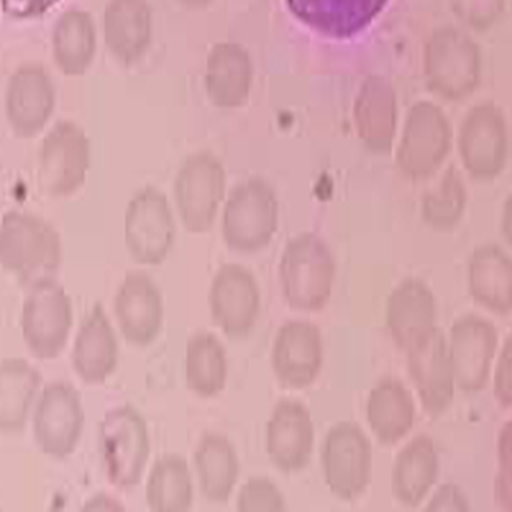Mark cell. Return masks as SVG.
<instances>
[{
    "label": "cell",
    "mask_w": 512,
    "mask_h": 512,
    "mask_svg": "<svg viewBox=\"0 0 512 512\" xmlns=\"http://www.w3.org/2000/svg\"><path fill=\"white\" fill-rule=\"evenodd\" d=\"M42 376L20 357L5 359L0 365V429L7 434L23 431Z\"/></svg>",
    "instance_id": "cell-31"
},
{
    "label": "cell",
    "mask_w": 512,
    "mask_h": 512,
    "mask_svg": "<svg viewBox=\"0 0 512 512\" xmlns=\"http://www.w3.org/2000/svg\"><path fill=\"white\" fill-rule=\"evenodd\" d=\"M104 34L111 52L124 61L140 58L151 37L146 0H111L104 15Z\"/></svg>",
    "instance_id": "cell-30"
},
{
    "label": "cell",
    "mask_w": 512,
    "mask_h": 512,
    "mask_svg": "<svg viewBox=\"0 0 512 512\" xmlns=\"http://www.w3.org/2000/svg\"><path fill=\"white\" fill-rule=\"evenodd\" d=\"M424 84L440 100L463 101L482 79V55L476 40L455 26L432 31L423 53Z\"/></svg>",
    "instance_id": "cell-2"
},
{
    "label": "cell",
    "mask_w": 512,
    "mask_h": 512,
    "mask_svg": "<svg viewBox=\"0 0 512 512\" xmlns=\"http://www.w3.org/2000/svg\"><path fill=\"white\" fill-rule=\"evenodd\" d=\"M352 117L357 136L365 148L375 154H388L399 128L396 88L386 77H367L357 92Z\"/></svg>",
    "instance_id": "cell-20"
},
{
    "label": "cell",
    "mask_w": 512,
    "mask_h": 512,
    "mask_svg": "<svg viewBox=\"0 0 512 512\" xmlns=\"http://www.w3.org/2000/svg\"><path fill=\"white\" fill-rule=\"evenodd\" d=\"M407 368L424 412L444 415L455 397L456 380L447 336L439 327L408 349Z\"/></svg>",
    "instance_id": "cell-16"
},
{
    "label": "cell",
    "mask_w": 512,
    "mask_h": 512,
    "mask_svg": "<svg viewBox=\"0 0 512 512\" xmlns=\"http://www.w3.org/2000/svg\"><path fill=\"white\" fill-rule=\"evenodd\" d=\"M335 276V256L322 237L303 232L288 240L280 256L279 282L290 308L322 311L332 296Z\"/></svg>",
    "instance_id": "cell-1"
},
{
    "label": "cell",
    "mask_w": 512,
    "mask_h": 512,
    "mask_svg": "<svg viewBox=\"0 0 512 512\" xmlns=\"http://www.w3.org/2000/svg\"><path fill=\"white\" fill-rule=\"evenodd\" d=\"M468 292L474 303L496 316L512 312V256L501 245H479L468 261Z\"/></svg>",
    "instance_id": "cell-23"
},
{
    "label": "cell",
    "mask_w": 512,
    "mask_h": 512,
    "mask_svg": "<svg viewBox=\"0 0 512 512\" xmlns=\"http://www.w3.org/2000/svg\"><path fill=\"white\" fill-rule=\"evenodd\" d=\"M415 415L412 392L397 378H383L368 394L365 416L373 436L381 445L391 447L408 436Z\"/></svg>",
    "instance_id": "cell-27"
},
{
    "label": "cell",
    "mask_w": 512,
    "mask_h": 512,
    "mask_svg": "<svg viewBox=\"0 0 512 512\" xmlns=\"http://www.w3.org/2000/svg\"><path fill=\"white\" fill-rule=\"evenodd\" d=\"M55 109V88L44 69L21 68L7 88V119L16 135L31 138L45 127Z\"/></svg>",
    "instance_id": "cell-22"
},
{
    "label": "cell",
    "mask_w": 512,
    "mask_h": 512,
    "mask_svg": "<svg viewBox=\"0 0 512 512\" xmlns=\"http://www.w3.org/2000/svg\"><path fill=\"white\" fill-rule=\"evenodd\" d=\"M228 381V356L212 332H197L186 344V383L197 396L215 397Z\"/></svg>",
    "instance_id": "cell-33"
},
{
    "label": "cell",
    "mask_w": 512,
    "mask_h": 512,
    "mask_svg": "<svg viewBox=\"0 0 512 512\" xmlns=\"http://www.w3.org/2000/svg\"><path fill=\"white\" fill-rule=\"evenodd\" d=\"M184 4L191 5V7H197V5H205L210 2V0H183Z\"/></svg>",
    "instance_id": "cell-43"
},
{
    "label": "cell",
    "mask_w": 512,
    "mask_h": 512,
    "mask_svg": "<svg viewBox=\"0 0 512 512\" xmlns=\"http://www.w3.org/2000/svg\"><path fill=\"white\" fill-rule=\"evenodd\" d=\"M176 226L164 192L141 189L128 202L124 237L128 253L136 263L156 266L167 258L175 242Z\"/></svg>",
    "instance_id": "cell-11"
},
{
    "label": "cell",
    "mask_w": 512,
    "mask_h": 512,
    "mask_svg": "<svg viewBox=\"0 0 512 512\" xmlns=\"http://www.w3.org/2000/svg\"><path fill=\"white\" fill-rule=\"evenodd\" d=\"M53 53L61 71L69 76L82 74L95 53V26L87 13H64L53 34Z\"/></svg>",
    "instance_id": "cell-35"
},
{
    "label": "cell",
    "mask_w": 512,
    "mask_h": 512,
    "mask_svg": "<svg viewBox=\"0 0 512 512\" xmlns=\"http://www.w3.org/2000/svg\"><path fill=\"white\" fill-rule=\"evenodd\" d=\"M320 460L325 484L340 500H357L372 482V442L352 421H340L330 428Z\"/></svg>",
    "instance_id": "cell-8"
},
{
    "label": "cell",
    "mask_w": 512,
    "mask_h": 512,
    "mask_svg": "<svg viewBox=\"0 0 512 512\" xmlns=\"http://www.w3.org/2000/svg\"><path fill=\"white\" fill-rule=\"evenodd\" d=\"M288 4L314 28L346 36L370 23L388 0H288Z\"/></svg>",
    "instance_id": "cell-29"
},
{
    "label": "cell",
    "mask_w": 512,
    "mask_h": 512,
    "mask_svg": "<svg viewBox=\"0 0 512 512\" xmlns=\"http://www.w3.org/2000/svg\"><path fill=\"white\" fill-rule=\"evenodd\" d=\"M208 306L213 322L224 335L240 340L250 335L260 316L261 292L258 280L242 264H224L210 285Z\"/></svg>",
    "instance_id": "cell-13"
},
{
    "label": "cell",
    "mask_w": 512,
    "mask_h": 512,
    "mask_svg": "<svg viewBox=\"0 0 512 512\" xmlns=\"http://www.w3.org/2000/svg\"><path fill=\"white\" fill-rule=\"evenodd\" d=\"M456 148L464 172L472 180L493 181L508 165L509 125L506 114L493 101L474 104L461 120Z\"/></svg>",
    "instance_id": "cell-6"
},
{
    "label": "cell",
    "mask_w": 512,
    "mask_h": 512,
    "mask_svg": "<svg viewBox=\"0 0 512 512\" xmlns=\"http://www.w3.org/2000/svg\"><path fill=\"white\" fill-rule=\"evenodd\" d=\"M84 509H98V511H100V509H111V511H114V509L124 508H122L119 503L112 500V498H109V496L98 495L95 496V498H92V501H88V504Z\"/></svg>",
    "instance_id": "cell-42"
},
{
    "label": "cell",
    "mask_w": 512,
    "mask_h": 512,
    "mask_svg": "<svg viewBox=\"0 0 512 512\" xmlns=\"http://www.w3.org/2000/svg\"><path fill=\"white\" fill-rule=\"evenodd\" d=\"M501 236L512 248V191L504 200L503 210H501Z\"/></svg>",
    "instance_id": "cell-41"
},
{
    "label": "cell",
    "mask_w": 512,
    "mask_h": 512,
    "mask_svg": "<svg viewBox=\"0 0 512 512\" xmlns=\"http://www.w3.org/2000/svg\"><path fill=\"white\" fill-rule=\"evenodd\" d=\"M90 168V141L79 125L60 122L39 152V180L52 197H68L84 184Z\"/></svg>",
    "instance_id": "cell-15"
},
{
    "label": "cell",
    "mask_w": 512,
    "mask_h": 512,
    "mask_svg": "<svg viewBox=\"0 0 512 512\" xmlns=\"http://www.w3.org/2000/svg\"><path fill=\"white\" fill-rule=\"evenodd\" d=\"M324 364V340L308 320H288L272 343L271 365L282 388L304 389L317 380Z\"/></svg>",
    "instance_id": "cell-17"
},
{
    "label": "cell",
    "mask_w": 512,
    "mask_h": 512,
    "mask_svg": "<svg viewBox=\"0 0 512 512\" xmlns=\"http://www.w3.org/2000/svg\"><path fill=\"white\" fill-rule=\"evenodd\" d=\"M447 340L456 388L466 394L482 391L490 380L498 351L500 338L495 324L477 314H464L453 322Z\"/></svg>",
    "instance_id": "cell-14"
},
{
    "label": "cell",
    "mask_w": 512,
    "mask_h": 512,
    "mask_svg": "<svg viewBox=\"0 0 512 512\" xmlns=\"http://www.w3.org/2000/svg\"><path fill=\"white\" fill-rule=\"evenodd\" d=\"M453 148V127L447 112L429 100L408 108L399 143L396 167L410 181L429 180L439 172Z\"/></svg>",
    "instance_id": "cell-3"
},
{
    "label": "cell",
    "mask_w": 512,
    "mask_h": 512,
    "mask_svg": "<svg viewBox=\"0 0 512 512\" xmlns=\"http://www.w3.org/2000/svg\"><path fill=\"white\" fill-rule=\"evenodd\" d=\"M71 360L80 380L88 384L103 383L116 370L119 343L101 304H95L80 325Z\"/></svg>",
    "instance_id": "cell-24"
},
{
    "label": "cell",
    "mask_w": 512,
    "mask_h": 512,
    "mask_svg": "<svg viewBox=\"0 0 512 512\" xmlns=\"http://www.w3.org/2000/svg\"><path fill=\"white\" fill-rule=\"evenodd\" d=\"M100 447L109 482L122 490L140 484L149 460L148 424L135 407L112 408L100 423Z\"/></svg>",
    "instance_id": "cell-7"
},
{
    "label": "cell",
    "mask_w": 512,
    "mask_h": 512,
    "mask_svg": "<svg viewBox=\"0 0 512 512\" xmlns=\"http://www.w3.org/2000/svg\"><path fill=\"white\" fill-rule=\"evenodd\" d=\"M253 84L252 58L242 45L224 42L208 56L205 88L215 106L236 109L247 103Z\"/></svg>",
    "instance_id": "cell-26"
},
{
    "label": "cell",
    "mask_w": 512,
    "mask_h": 512,
    "mask_svg": "<svg viewBox=\"0 0 512 512\" xmlns=\"http://www.w3.org/2000/svg\"><path fill=\"white\" fill-rule=\"evenodd\" d=\"M493 396L501 407L512 408V333L504 340L496 359Z\"/></svg>",
    "instance_id": "cell-39"
},
{
    "label": "cell",
    "mask_w": 512,
    "mask_h": 512,
    "mask_svg": "<svg viewBox=\"0 0 512 512\" xmlns=\"http://www.w3.org/2000/svg\"><path fill=\"white\" fill-rule=\"evenodd\" d=\"M471 509L468 496L456 484H442L432 493L431 500L426 504V511L466 512Z\"/></svg>",
    "instance_id": "cell-40"
},
{
    "label": "cell",
    "mask_w": 512,
    "mask_h": 512,
    "mask_svg": "<svg viewBox=\"0 0 512 512\" xmlns=\"http://www.w3.org/2000/svg\"><path fill=\"white\" fill-rule=\"evenodd\" d=\"M468 207V188L455 165L447 167L440 180L424 192L421 218L436 232H452L463 220Z\"/></svg>",
    "instance_id": "cell-34"
},
{
    "label": "cell",
    "mask_w": 512,
    "mask_h": 512,
    "mask_svg": "<svg viewBox=\"0 0 512 512\" xmlns=\"http://www.w3.org/2000/svg\"><path fill=\"white\" fill-rule=\"evenodd\" d=\"M0 260L21 284H36L55 274L61 239L52 224L31 213L8 212L0 232Z\"/></svg>",
    "instance_id": "cell-4"
},
{
    "label": "cell",
    "mask_w": 512,
    "mask_h": 512,
    "mask_svg": "<svg viewBox=\"0 0 512 512\" xmlns=\"http://www.w3.org/2000/svg\"><path fill=\"white\" fill-rule=\"evenodd\" d=\"M237 509L242 512L287 511V501L272 480L266 477H252L240 488L237 495Z\"/></svg>",
    "instance_id": "cell-36"
},
{
    "label": "cell",
    "mask_w": 512,
    "mask_h": 512,
    "mask_svg": "<svg viewBox=\"0 0 512 512\" xmlns=\"http://www.w3.org/2000/svg\"><path fill=\"white\" fill-rule=\"evenodd\" d=\"M200 493L210 503H224L239 480L240 463L231 440L218 432H205L194 452Z\"/></svg>",
    "instance_id": "cell-28"
},
{
    "label": "cell",
    "mask_w": 512,
    "mask_h": 512,
    "mask_svg": "<svg viewBox=\"0 0 512 512\" xmlns=\"http://www.w3.org/2000/svg\"><path fill=\"white\" fill-rule=\"evenodd\" d=\"M436 296L424 280H402L386 300V328L397 348L407 352L436 328Z\"/></svg>",
    "instance_id": "cell-21"
},
{
    "label": "cell",
    "mask_w": 512,
    "mask_h": 512,
    "mask_svg": "<svg viewBox=\"0 0 512 512\" xmlns=\"http://www.w3.org/2000/svg\"><path fill=\"white\" fill-rule=\"evenodd\" d=\"M279 228V199L271 184L253 176L237 184L223 210L221 231L231 250L260 252L271 244Z\"/></svg>",
    "instance_id": "cell-5"
},
{
    "label": "cell",
    "mask_w": 512,
    "mask_h": 512,
    "mask_svg": "<svg viewBox=\"0 0 512 512\" xmlns=\"http://www.w3.org/2000/svg\"><path fill=\"white\" fill-rule=\"evenodd\" d=\"M226 194V172L210 152L192 154L181 164L173 183L176 210L184 228L194 234L212 229Z\"/></svg>",
    "instance_id": "cell-10"
},
{
    "label": "cell",
    "mask_w": 512,
    "mask_h": 512,
    "mask_svg": "<svg viewBox=\"0 0 512 512\" xmlns=\"http://www.w3.org/2000/svg\"><path fill=\"white\" fill-rule=\"evenodd\" d=\"M21 335L34 356L42 360L60 356L72 328V304L68 293L53 277L29 288L21 309Z\"/></svg>",
    "instance_id": "cell-9"
},
{
    "label": "cell",
    "mask_w": 512,
    "mask_h": 512,
    "mask_svg": "<svg viewBox=\"0 0 512 512\" xmlns=\"http://www.w3.org/2000/svg\"><path fill=\"white\" fill-rule=\"evenodd\" d=\"M85 415L79 391L66 381L45 386L32 416L34 440L45 455L66 458L76 450Z\"/></svg>",
    "instance_id": "cell-12"
},
{
    "label": "cell",
    "mask_w": 512,
    "mask_h": 512,
    "mask_svg": "<svg viewBox=\"0 0 512 512\" xmlns=\"http://www.w3.org/2000/svg\"><path fill=\"white\" fill-rule=\"evenodd\" d=\"M450 2L456 18L474 31L492 28L504 10V0H450Z\"/></svg>",
    "instance_id": "cell-38"
},
{
    "label": "cell",
    "mask_w": 512,
    "mask_h": 512,
    "mask_svg": "<svg viewBox=\"0 0 512 512\" xmlns=\"http://www.w3.org/2000/svg\"><path fill=\"white\" fill-rule=\"evenodd\" d=\"M114 314L128 343L149 346L164 324V298L156 282L143 272H128L114 298Z\"/></svg>",
    "instance_id": "cell-19"
},
{
    "label": "cell",
    "mask_w": 512,
    "mask_h": 512,
    "mask_svg": "<svg viewBox=\"0 0 512 512\" xmlns=\"http://www.w3.org/2000/svg\"><path fill=\"white\" fill-rule=\"evenodd\" d=\"M314 423L311 412L300 400L282 399L266 424V453L279 471L295 474L311 461Z\"/></svg>",
    "instance_id": "cell-18"
},
{
    "label": "cell",
    "mask_w": 512,
    "mask_h": 512,
    "mask_svg": "<svg viewBox=\"0 0 512 512\" xmlns=\"http://www.w3.org/2000/svg\"><path fill=\"white\" fill-rule=\"evenodd\" d=\"M498 476L495 482L496 501L501 508L512 511V420L501 426L496 439Z\"/></svg>",
    "instance_id": "cell-37"
},
{
    "label": "cell",
    "mask_w": 512,
    "mask_h": 512,
    "mask_svg": "<svg viewBox=\"0 0 512 512\" xmlns=\"http://www.w3.org/2000/svg\"><path fill=\"white\" fill-rule=\"evenodd\" d=\"M194 501L191 471L184 456L165 453L159 456L146 482V503L151 511H188Z\"/></svg>",
    "instance_id": "cell-32"
},
{
    "label": "cell",
    "mask_w": 512,
    "mask_h": 512,
    "mask_svg": "<svg viewBox=\"0 0 512 512\" xmlns=\"http://www.w3.org/2000/svg\"><path fill=\"white\" fill-rule=\"evenodd\" d=\"M439 455L436 444L426 434L413 437L392 466L391 492L402 506L418 508L436 484Z\"/></svg>",
    "instance_id": "cell-25"
}]
</instances>
